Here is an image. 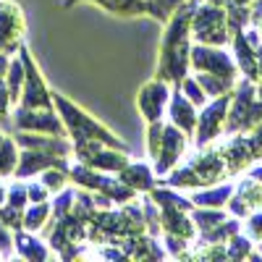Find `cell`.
Returning a JSON list of instances; mask_svg holds the SVG:
<instances>
[]
</instances>
